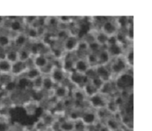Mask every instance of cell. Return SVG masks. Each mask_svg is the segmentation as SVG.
Instances as JSON below:
<instances>
[{"mask_svg": "<svg viewBox=\"0 0 152 131\" xmlns=\"http://www.w3.org/2000/svg\"><path fill=\"white\" fill-rule=\"evenodd\" d=\"M114 85L118 91H129L133 87V76L124 73L116 78Z\"/></svg>", "mask_w": 152, "mask_h": 131, "instance_id": "obj_1", "label": "cell"}, {"mask_svg": "<svg viewBox=\"0 0 152 131\" xmlns=\"http://www.w3.org/2000/svg\"><path fill=\"white\" fill-rule=\"evenodd\" d=\"M110 63H111V65L108 68L112 74V76H114L117 77L119 76L121 74L126 73V70L129 68L123 56L115 58L114 59V61H111Z\"/></svg>", "mask_w": 152, "mask_h": 131, "instance_id": "obj_2", "label": "cell"}, {"mask_svg": "<svg viewBox=\"0 0 152 131\" xmlns=\"http://www.w3.org/2000/svg\"><path fill=\"white\" fill-rule=\"evenodd\" d=\"M107 100L108 99H107L106 96L98 93L97 94L87 99V102L90 105L91 108L96 111V110L105 108Z\"/></svg>", "mask_w": 152, "mask_h": 131, "instance_id": "obj_3", "label": "cell"}, {"mask_svg": "<svg viewBox=\"0 0 152 131\" xmlns=\"http://www.w3.org/2000/svg\"><path fill=\"white\" fill-rule=\"evenodd\" d=\"M80 43L78 36H68L63 41H62V48L65 53H75L77 50L78 44Z\"/></svg>", "mask_w": 152, "mask_h": 131, "instance_id": "obj_4", "label": "cell"}, {"mask_svg": "<svg viewBox=\"0 0 152 131\" xmlns=\"http://www.w3.org/2000/svg\"><path fill=\"white\" fill-rule=\"evenodd\" d=\"M68 80L71 84H73L76 87H78V88H82L83 85L90 82L89 79L84 74H79L74 71L68 74Z\"/></svg>", "mask_w": 152, "mask_h": 131, "instance_id": "obj_5", "label": "cell"}, {"mask_svg": "<svg viewBox=\"0 0 152 131\" xmlns=\"http://www.w3.org/2000/svg\"><path fill=\"white\" fill-rule=\"evenodd\" d=\"M119 29L120 28H119L116 22L111 20V19L104 21L100 27V31L102 33H104L105 35L108 36V37L115 36L118 33Z\"/></svg>", "mask_w": 152, "mask_h": 131, "instance_id": "obj_6", "label": "cell"}, {"mask_svg": "<svg viewBox=\"0 0 152 131\" xmlns=\"http://www.w3.org/2000/svg\"><path fill=\"white\" fill-rule=\"evenodd\" d=\"M80 119L84 123L86 127H90V126H94L98 122L96 112L93 110H86V111H83Z\"/></svg>", "mask_w": 152, "mask_h": 131, "instance_id": "obj_7", "label": "cell"}, {"mask_svg": "<svg viewBox=\"0 0 152 131\" xmlns=\"http://www.w3.org/2000/svg\"><path fill=\"white\" fill-rule=\"evenodd\" d=\"M94 68L96 76L100 79L101 80H102L105 83L112 81V74H111L109 68L106 65H97Z\"/></svg>", "mask_w": 152, "mask_h": 131, "instance_id": "obj_8", "label": "cell"}, {"mask_svg": "<svg viewBox=\"0 0 152 131\" xmlns=\"http://www.w3.org/2000/svg\"><path fill=\"white\" fill-rule=\"evenodd\" d=\"M70 89L68 85L65 84L56 85L53 90V96L56 100H63L65 98L68 97Z\"/></svg>", "mask_w": 152, "mask_h": 131, "instance_id": "obj_9", "label": "cell"}, {"mask_svg": "<svg viewBox=\"0 0 152 131\" xmlns=\"http://www.w3.org/2000/svg\"><path fill=\"white\" fill-rule=\"evenodd\" d=\"M49 76L56 85L64 84L67 78V74H65V71L62 68H55V67L52 70L51 73Z\"/></svg>", "mask_w": 152, "mask_h": 131, "instance_id": "obj_10", "label": "cell"}, {"mask_svg": "<svg viewBox=\"0 0 152 131\" xmlns=\"http://www.w3.org/2000/svg\"><path fill=\"white\" fill-rule=\"evenodd\" d=\"M105 48L108 50V53L112 59L121 57L124 55V47L117 42L107 45Z\"/></svg>", "mask_w": 152, "mask_h": 131, "instance_id": "obj_11", "label": "cell"}, {"mask_svg": "<svg viewBox=\"0 0 152 131\" xmlns=\"http://www.w3.org/2000/svg\"><path fill=\"white\" fill-rule=\"evenodd\" d=\"M32 61L34 67L38 68V69L41 71L42 69H43L50 62V60L48 55L38 54L32 57Z\"/></svg>", "mask_w": 152, "mask_h": 131, "instance_id": "obj_12", "label": "cell"}, {"mask_svg": "<svg viewBox=\"0 0 152 131\" xmlns=\"http://www.w3.org/2000/svg\"><path fill=\"white\" fill-rule=\"evenodd\" d=\"M28 70V66L26 63L21 61H17L15 63L12 64L11 71H10V75L13 77L19 76L22 74H24Z\"/></svg>", "mask_w": 152, "mask_h": 131, "instance_id": "obj_13", "label": "cell"}, {"mask_svg": "<svg viewBox=\"0 0 152 131\" xmlns=\"http://www.w3.org/2000/svg\"><path fill=\"white\" fill-rule=\"evenodd\" d=\"M90 65L85 58H77L74 61V71L81 74H85L90 68Z\"/></svg>", "mask_w": 152, "mask_h": 131, "instance_id": "obj_14", "label": "cell"}, {"mask_svg": "<svg viewBox=\"0 0 152 131\" xmlns=\"http://www.w3.org/2000/svg\"><path fill=\"white\" fill-rule=\"evenodd\" d=\"M102 47L100 50L97 53L98 58V65H108L110 62L112 61V58L111 57L110 54L108 53L106 48Z\"/></svg>", "mask_w": 152, "mask_h": 131, "instance_id": "obj_15", "label": "cell"}, {"mask_svg": "<svg viewBox=\"0 0 152 131\" xmlns=\"http://www.w3.org/2000/svg\"><path fill=\"white\" fill-rule=\"evenodd\" d=\"M41 76H42L41 71L38 68H35V67H32V68H28L26 72L24 74V78L26 79L30 82H32L36 79L39 78Z\"/></svg>", "mask_w": 152, "mask_h": 131, "instance_id": "obj_16", "label": "cell"}, {"mask_svg": "<svg viewBox=\"0 0 152 131\" xmlns=\"http://www.w3.org/2000/svg\"><path fill=\"white\" fill-rule=\"evenodd\" d=\"M24 28V24L23 21H21L19 19H10V23H9L8 31H13L15 33H22L23 32Z\"/></svg>", "mask_w": 152, "mask_h": 131, "instance_id": "obj_17", "label": "cell"}, {"mask_svg": "<svg viewBox=\"0 0 152 131\" xmlns=\"http://www.w3.org/2000/svg\"><path fill=\"white\" fill-rule=\"evenodd\" d=\"M28 41H29V40H28V37L25 35V33L22 32L18 34L17 36L14 39V40H13L12 42H13L15 47H16L18 50H19V49L26 47Z\"/></svg>", "mask_w": 152, "mask_h": 131, "instance_id": "obj_18", "label": "cell"}, {"mask_svg": "<svg viewBox=\"0 0 152 131\" xmlns=\"http://www.w3.org/2000/svg\"><path fill=\"white\" fill-rule=\"evenodd\" d=\"M71 98L73 99L74 102H78V103H86L87 102V98L86 95L83 93V90L81 88H74L71 91Z\"/></svg>", "mask_w": 152, "mask_h": 131, "instance_id": "obj_19", "label": "cell"}, {"mask_svg": "<svg viewBox=\"0 0 152 131\" xmlns=\"http://www.w3.org/2000/svg\"><path fill=\"white\" fill-rule=\"evenodd\" d=\"M56 84L53 82L50 76H42V90H45V92H53Z\"/></svg>", "mask_w": 152, "mask_h": 131, "instance_id": "obj_20", "label": "cell"}, {"mask_svg": "<svg viewBox=\"0 0 152 131\" xmlns=\"http://www.w3.org/2000/svg\"><path fill=\"white\" fill-rule=\"evenodd\" d=\"M105 125L111 131H118L120 129V122L114 116H109L105 119Z\"/></svg>", "mask_w": 152, "mask_h": 131, "instance_id": "obj_21", "label": "cell"}, {"mask_svg": "<svg viewBox=\"0 0 152 131\" xmlns=\"http://www.w3.org/2000/svg\"><path fill=\"white\" fill-rule=\"evenodd\" d=\"M94 41H96V42H97L101 47H106L108 40V36L105 35L104 33H102V31L99 30V31H97L94 34Z\"/></svg>", "mask_w": 152, "mask_h": 131, "instance_id": "obj_22", "label": "cell"}, {"mask_svg": "<svg viewBox=\"0 0 152 131\" xmlns=\"http://www.w3.org/2000/svg\"><path fill=\"white\" fill-rule=\"evenodd\" d=\"M81 89L83 90V93L86 95L87 99H88V98L91 97V96H94V95L97 94L99 93V90L91 82H88L86 84H85V85H83Z\"/></svg>", "mask_w": 152, "mask_h": 131, "instance_id": "obj_23", "label": "cell"}, {"mask_svg": "<svg viewBox=\"0 0 152 131\" xmlns=\"http://www.w3.org/2000/svg\"><path fill=\"white\" fill-rule=\"evenodd\" d=\"M105 109L108 111V114H111L112 116H114L120 111V108L117 105V104L114 102V99H110L107 100L106 105H105Z\"/></svg>", "mask_w": 152, "mask_h": 131, "instance_id": "obj_24", "label": "cell"}, {"mask_svg": "<svg viewBox=\"0 0 152 131\" xmlns=\"http://www.w3.org/2000/svg\"><path fill=\"white\" fill-rule=\"evenodd\" d=\"M5 59L10 64H13L19 61V55H18V50L16 49H10L9 50H6Z\"/></svg>", "mask_w": 152, "mask_h": 131, "instance_id": "obj_25", "label": "cell"}, {"mask_svg": "<svg viewBox=\"0 0 152 131\" xmlns=\"http://www.w3.org/2000/svg\"><path fill=\"white\" fill-rule=\"evenodd\" d=\"M50 54L56 60H61V59H63L65 53L63 49L62 48V47H59L56 45H54L50 49Z\"/></svg>", "mask_w": 152, "mask_h": 131, "instance_id": "obj_26", "label": "cell"}, {"mask_svg": "<svg viewBox=\"0 0 152 131\" xmlns=\"http://www.w3.org/2000/svg\"><path fill=\"white\" fill-rule=\"evenodd\" d=\"M59 129L61 131H74V122L66 119L59 122Z\"/></svg>", "mask_w": 152, "mask_h": 131, "instance_id": "obj_27", "label": "cell"}, {"mask_svg": "<svg viewBox=\"0 0 152 131\" xmlns=\"http://www.w3.org/2000/svg\"><path fill=\"white\" fill-rule=\"evenodd\" d=\"M18 55H19V61L23 62H27L32 58L28 49L25 48V47L18 50Z\"/></svg>", "mask_w": 152, "mask_h": 131, "instance_id": "obj_28", "label": "cell"}, {"mask_svg": "<svg viewBox=\"0 0 152 131\" xmlns=\"http://www.w3.org/2000/svg\"><path fill=\"white\" fill-rule=\"evenodd\" d=\"M25 33V35L28 37V40H31V41H36V40L39 39V35L38 32H37V29L35 28H33V27H28V29H27L26 32H24Z\"/></svg>", "mask_w": 152, "mask_h": 131, "instance_id": "obj_29", "label": "cell"}, {"mask_svg": "<svg viewBox=\"0 0 152 131\" xmlns=\"http://www.w3.org/2000/svg\"><path fill=\"white\" fill-rule=\"evenodd\" d=\"M85 59H86V60L87 61L88 65H90V67H91V68H94V67L96 66V65H98L97 53L88 52V53L86 54Z\"/></svg>", "mask_w": 152, "mask_h": 131, "instance_id": "obj_30", "label": "cell"}, {"mask_svg": "<svg viewBox=\"0 0 152 131\" xmlns=\"http://www.w3.org/2000/svg\"><path fill=\"white\" fill-rule=\"evenodd\" d=\"M12 64L6 59L0 60V74H10Z\"/></svg>", "mask_w": 152, "mask_h": 131, "instance_id": "obj_31", "label": "cell"}, {"mask_svg": "<svg viewBox=\"0 0 152 131\" xmlns=\"http://www.w3.org/2000/svg\"><path fill=\"white\" fill-rule=\"evenodd\" d=\"M11 43V39H10V37L7 36V34H0V47H1V49L5 50L7 47L10 46Z\"/></svg>", "mask_w": 152, "mask_h": 131, "instance_id": "obj_32", "label": "cell"}, {"mask_svg": "<svg viewBox=\"0 0 152 131\" xmlns=\"http://www.w3.org/2000/svg\"><path fill=\"white\" fill-rule=\"evenodd\" d=\"M81 110L76 109V108H72L71 109V111H69V114L68 116V119L71 120L72 122H76L77 120L80 119V117H81Z\"/></svg>", "mask_w": 152, "mask_h": 131, "instance_id": "obj_33", "label": "cell"}, {"mask_svg": "<svg viewBox=\"0 0 152 131\" xmlns=\"http://www.w3.org/2000/svg\"><path fill=\"white\" fill-rule=\"evenodd\" d=\"M125 61H126V64H127L129 68H132L134 64V51L132 48L128 49L127 52L126 54L123 55Z\"/></svg>", "mask_w": 152, "mask_h": 131, "instance_id": "obj_34", "label": "cell"}, {"mask_svg": "<svg viewBox=\"0 0 152 131\" xmlns=\"http://www.w3.org/2000/svg\"><path fill=\"white\" fill-rule=\"evenodd\" d=\"M17 85H18L17 82L12 79L11 81H10L9 82H7V84L3 85V90L5 91L6 93H11V92H14L16 91Z\"/></svg>", "mask_w": 152, "mask_h": 131, "instance_id": "obj_35", "label": "cell"}, {"mask_svg": "<svg viewBox=\"0 0 152 131\" xmlns=\"http://www.w3.org/2000/svg\"><path fill=\"white\" fill-rule=\"evenodd\" d=\"M102 48V47L95 41H91V42L88 43V52H91V53H97Z\"/></svg>", "mask_w": 152, "mask_h": 131, "instance_id": "obj_36", "label": "cell"}, {"mask_svg": "<svg viewBox=\"0 0 152 131\" xmlns=\"http://www.w3.org/2000/svg\"><path fill=\"white\" fill-rule=\"evenodd\" d=\"M68 36H69V33H68V31H66V30H58L56 33H55L56 39L61 41L62 42Z\"/></svg>", "mask_w": 152, "mask_h": 131, "instance_id": "obj_37", "label": "cell"}, {"mask_svg": "<svg viewBox=\"0 0 152 131\" xmlns=\"http://www.w3.org/2000/svg\"><path fill=\"white\" fill-rule=\"evenodd\" d=\"M32 84V87L36 91H42V76L36 79L34 81L31 82Z\"/></svg>", "mask_w": 152, "mask_h": 131, "instance_id": "obj_38", "label": "cell"}, {"mask_svg": "<svg viewBox=\"0 0 152 131\" xmlns=\"http://www.w3.org/2000/svg\"><path fill=\"white\" fill-rule=\"evenodd\" d=\"M90 82L91 83V84H93V85L94 86V87H96L98 90H99H99L102 89V86L104 85V84H105V82H104L102 80H101L99 78H98L97 76L91 79L90 80Z\"/></svg>", "mask_w": 152, "mask_h": 131, "instance_id": "obj_39", "label": "cell"}, {"mask_svg": "<svg viewBox=\"0 0 152 131\" xmlns=\"http://www.w3.org/2000/svg\"><path fill=\"white\" fill-rule=\"evenodd\" d=\"M59 20L56 17H48L45 18V26L48 27H55L57 28Z\"/></svg>", "mask_w": 152, "mask_h": 131, "instance_id": "obj_40", "label": "cell"}, {"mask_svg": "<svg viewBox=\"0 0 152 131\" xmlns=\"http://www.w3.org/2000/svg\"><path fill=\"white\" fill-rule=\"evenodd\" d=\"M62 104H63L65 110L72 109L74 108V100L72 98L69 97V96L62 100Z\"/></svg>", "mask_w": 152, "mask_h": 131, "instance_id": "obj_41", "label": "cell"}, {"mask_svg": "<svg viewBox=\"0 0 152 131\" xmlns=\"http://www.w3.org/2000/svg\"><path fill=\"white\" fill-rule=\"evenodd\" d=\"M74 122V131H82L86 129V126L84 123L81 121V119H79L77 121Z\"/></svg>", "mask_w": 152, "mask_h": 131, "instance_id": "obj_42", "label": "cell"}, {"mask_svg": "<svg viewBox=\"0 0 152 131\" xmlns=\"http://www.w3.org/2000/svg\"><path fill=\"white\" fill-rule=\"evenodd\" d=\"M10 125L5 120H0V131H10Z\"/></svg>", "mask_w": 152, "mask_h": 131, "instance_id": "obj_43", "label": "cell"}, {"mask_svg": "<svg viewBox=\"0 0 152 131\" xmlns=\"http://www.w3.org/2000/svg\"><path fill=\"white\" fill-rule=\"evenodd\" d=\"M42 121L43 122L45 126L49 125V124H52V123L53 122V116H52V114H47L45 115V116L42 119Z\"/></svg>", "mask_w": 152, "mask_h": 131, "instance_id": "obj_44", "label": "cell"}, {"mask_svg": "<svg viewBox=\"0 0 152 131\" xmlns=\"http://www.w3.org/2000/svg\"><path fill=\"white\" fill-rule=\"evenodd\" d=\"M57 18L59 22H61V23L68 24V25H69V24H71V22H74V20L71 19V17H70V16H60V17H57Z\"/></svg>", "mask_w": 152, "mask_h": 131, "instance_id": "obj_45", "label": "cell"}, {"mask_svg": "<svg viewBox=\"0 0 152 131\" xmlns=\"http://www.w3.org/2000/svg\"><path fill=\"white\" fill-rule=\"evenodd\" d=\"M37 16H28V17L25 18L24 20L22 21H23V23L25 22L26 24V25H28V27H30L34 23V22L37 20Z\"/></svg>", "mask_w": 152, "mask_h": 131, "instance_id": "obj_46", "label": "cell"}, {"mask_svg": "<svg viewBox=\"0 0 152 131\" xmlns=\"http://www.w3.org/2000/svg\"><path fill=\"white\" fill-rule=\"evenodd\" d=\"M98 131H111V130H110L109 129H108V127L105 125V124H102V125L99 127Z\"/></svg>", "mask_w": 152, "mask_h": 131, "instance_id": "obj_47", "label": "cell"}, {"mask_svg": "<svg viewBox=\"0 0 152 131\" xmlns=\"http://www.w3.org/2000/svg\"><path fill=\"white\" fill-rule=\"evenodd\" d=\"M1 100L0 99V109H1Z\"/></svg>", "mask_w": 152, "mask_h": 131, "instance_id": "obj_48", "label": "cell"}, {"mask_svg": "<svg viewBox=\"0 0 152 131\" xmlns=\"http://www.w3.org/2000/svg\"><path fill=\"white\" fill-rule=\"evenodd\" d=\"M1 47H0V50H1Z\"/></svg>", "mask_w": 152, "mask_h": 131, "instance_id": "obj_49", "label": "cell"}, {"mask_svg": "<svg viewBox=\"0 0 152 131\" xmlns=\"http://www.w3.org/2000/svg\"><path fill=\"white\" fill-rule=\"evenodd\" d=\"M0 115H1V113H0Z\"/></svg>", "mask_w": 152, "mask_h": 131, "instance_id": "obj_50", "label": "cell"}, {"mask_svg": "<svg viewBox=\"0 0 152 131\" xmlns=\"http://www.w3.org/2000/svg\"><path fill=\"white\" fill-rule=\"evenodd\" d=\"M0 92H1V91H0Z\"/></svg>", "mask_w": 152, "mask_h": 131, "instance_id": "obj_51", "label": "cell"}]
</instances>
